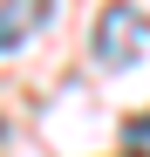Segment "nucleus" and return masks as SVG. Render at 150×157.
<instances>
[{
    "label": "nucleus",
    "mask_w": 150,
    "mask_h": 157,
    "mask_svg": "<svg viewBox=\"0 0 150 157\" xmlns=\"http://www.w3.org/2000/svg\"><path fill=\"white\" fill-rule=\"evenodd\" d=\"M143 48H150V21L130 7V0L103 7V21H96V62L103 68H130Z\"/></svg>",
    "instance_id": "obj_1"
},
{
    "label": "nucleus",
    "mask_w": 150,
    "mask_h": 157,
    "mask_svg": "<svg viewBox=\"0 0 150 157\" xmlns=\"http://www.w3.org/2000/svg\"><path fill=\"white\" fill-rule=\"evenodd\" d=\"M41 14H48V0H0V48L28 41V28H41Z\"/></svg>",
    "instance_id": "obj_2"
},
{
    "label": "nucleus",
    "mask_w": 150,
    "mask_h": 157,
    "mask_svg": "<svg viewBox=\"0 0 150 157\" xmlns=\"http://www.w3.org/2000/svg\"><path fill=\"white\" fill-rule=\"evenodd\" d=\"M123 144H130V150H137V157H150V116H137V123H130V130H123Z\"/></svg>",
    "instance_id": "obj_3"
}]
</instances>
